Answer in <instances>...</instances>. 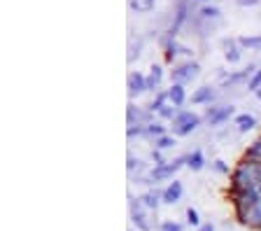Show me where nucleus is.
<instances>
[{"label":"nucleus","mask_w":261,"mask_h":231,"mask_svg":"<svg viewBox=\"0 0 261 231\" xmlns=\"http://www.w3.org/2000/svg\"><path fill=\"white\" fill-rule=\"evenodd\" d=\"M233 182H236V187H238V192L256 189L261 185V164H252V161L240 164L233 175Z\"/></svg>","instance_id":"nucleus-1"},{"label":"nucleus","mask_w":261,"mask_h":231,"mask_svg":"<svg viewBox=\"0 0 261 231\" xmlns=\"http://www.w3.org/2000/svg\"><path fill=\"white\" fill-rule=\"evenodd\" d=\"M196 126H198V117L191 115V112H179V115L175 117L173 131L177 133V136H187V133H191Z\"/></svg>","instance_id":"nucleus-2"},{"label":"nucleus","mask_w":261,"mask_h":231,"mask_svg":"<svg viewBox=\"0 0 261 231\" xmlns=\"http://www.w3.org/2000/svg\"><path fill=\"white\" fill-rule=\"evenodd\" d=\"M182 164H185V157H179V159L170 161V164H166V166H159V168H154V171L149 173V180L156 182V180H163V177H170L173 173L179 171V166Z\"/></svg>","instance_id":"nucleus-3"},{"label":"nucleus","mask_w":261,"mask_h":231,"mask_svg":"<svg viewBox=\"0 0 261 231\" xmlns=\"http://www.w3.org/2000/svg\"><path fill=\"white\" fill-rule=\"evenodd\" d=\"M196 75H198V63H185V66H179L177 70H173V77L177 84L189 82V80H194Z\"/></svg>","instance_id":"nucleus-4"},{"label":"nucleus","mask_w":261,"mask_h":231,"mask_svg":"<svg viewBox=\"0 0 261 231\" xmlns=\"http://www.w3.org/2000/svg\"><path fill=\"white\" fill-rule=\"evenodd\" d=\"M240 217H243V222H247V224H261V198L254 206H250L247 210H243Z\"/></svg>","instance_id":"nucleus-5"},{"label":"nucleus","mask_w":261,"mask_h":231,"mask_svg":"<svg viewBox=\"0 0 261 231\" xmlns=\"http://www.w3.org/2000/svg\"><path fill=\"white\" fill-rule=\"evenodd\" d=\"M231 115H233V108H231V105H224V108H217V110H212L210 115H207V121H210L212 126H217V124L226 121Z\"/></svg>","instance_id":"nucleus-6"},{"label":"nucleus","mask_w":261,"mask_h":231,"mask_svg":"<svg viewBox=\"0 0 261 231\" xmlns=\"http://www.w3.org/2000/svg\"><path fill=\"white\" fill-rule=\"evenodd\" d=\"M147 89V80L140 75V72H133V75H128V94L136 96V94H142Z\"/></svg>","instance_id":"nucleus-7"},{"label":"nucleus","mask_w":261,"mask_h":231,"mask_svg":"<svg viewBox=\"0 0 261 231\" xmlns=\"http://www.w3.org/2000/svg\"><path fill=\"white\" fill-rule=\"evenodd\" d=\"M130 215H133V222H136L140 229H145V231L149 229V224H147V220H145V213H142L138 201H130Z\"/></svg>","instance_id":"nucleus-8"},{"label":"nucleus","mask_w":261,"mask_h":231,"mask_svg":"<svg viewBox=\"0 0 261 231\" xmlns=\"http://www.w3.org/2000/svg\"><path fill=\"white\" fill-rule=\"evenodd\" d=\"M179 196H182V185L173 180V185L163 192V201H166V203H175V201H179Z\"/></svg>","instance_id":"nucleus-9"},{"label":"nucleus","mask_w":261,"mask_h":231,"mask_svg":"<svg viewBox=\"0 0 261 231\" xmlns=\"http://www.w3.org/2000/svg\"><path fill=\"white\" fill-rule=\"evenodd\" d=\"M168 98L173 100V105H182V103H185V89H182V84H173V87H170Z\"/></svg>","instance_id":"nucleus-10"},{"label":"nucleus","mask_w":261,"mask_h":231,"mask_svg":"<svg viewBox=\"0 0 261 231\" xmlns=\"http://www.w3.org/2000/svg\"><path fill=\"white\" fill-rule=\"evenodd\" d=\"M224 49H226V61L228 63H236V61L240 59V52H238V47H236L233 40H226V42H224Z\"/></svg>","instance_id":"nucleus-11"},{"label":"nucleus","mask_w":261,"mask_h":231,"mask_svg":"<svg viewBox=\"0 0 261 231\" xmlns=\"http://www.w3.org/2000/svg\"><path fill=\"white\" fill-rule=\"evenodd\" d=\"M154 3H156V0H130V10L149 12V10H154Z\"/></svg>","instance_id":"nucleus-12"},{"label":"nucleus","mask_w":261,"mask_h":231,"mask_svg":"<svg viewBox=\"0 0 261 231\" xmlns=\"http://www.w3.org/2000/svg\"><path fill=\"white\" fill-rule=\"evenodd\" d=\"M210 98H212V89L210 87H201L194 96H191V103H205V100H210Z\"/></svg>","instance_id":"nucleus-13"},{"label":"nucleus","mask_w":261,"mask_h":231,"mask_svg":"<svg viewBox=\"0 0 261 231\" xmlns=\"http://www.w3.org/2000/svg\"><path fill=\"white\" fill-rule=\"evenodd\" d=\"M236 124H238L240 131H250V129L254 126V117L252 115H240V117H236Z\"/></svg>","instance_id":"nucleus-14"},{"label":"nucleus","mask_w":261,"mask_h":231,"mask_svg":"<svg viewBox=\"0 0 261 231\" xmlns=\"http://www.w3.org/2000/svg\"><path fill=\"white\" fill-rule=\"evenodd\" d=\"M159 82H161V68L154 66L152 72H149V77H147V89H154Z\"/></svg>","instance_id":"nucleus-15"},{"label":"nucleus","mask_w":261,"mask_h":231,"mask_svg":"<svg viewBox=\"0 0 261 231\" xmlns=\"http://www.w3.org/2000/svg\"><path fill=\"white\" fill-rule=\"evenodd\" d=\"M142 203H145L147 208H156L159 206V194L156 192H147L145 196H142Z\"/></svg>","instance_id":"nucleus-16"},{"label":"nucleus","mask_w":261,"mask_h":231,"mask_svg":"<svg viewBox=\"0 0 261 231\" xmlns=\"http://www.w3.org/2000/svg\"><path fill=\"white\" fill-rule=\"evenodd\" d=\"M189 166L194 168V171H201V168H203V154L201 152L191 154V157H189Z\"/></svg>","instance_id":"nucleus-17"},{"label":"nucleus","mask_w":261,"mask_h":231,"mask_svg":"<svg viewBox=\"0 0 261 231\" xmlns=\"http://www.w3.org/2000/svg\"><path fill=\"white\" fill-rule=\"evenodd\" d=\"M240 44L243 47H261V35H256V38H240Z\"/></svg>","instance_id":"nucleus-18"},{"label":"nucleus","mask_w":261,"mask_h":231,"mask_svg":"<svg viewBox=\"0 0 261 231\" xmlns=\"http://www.w3.org/2000/svg\"><path fill=\"white\" fill-rule=\"evenodd\" d=\"M201 14H203L205 19H217V17H219V10H217V7H203Z\"/></svg>","instance_id":"nucleus-19"},{"label":"nucleus","mask_w":261,"mask_h":231,"mask_svg":"<svg viewBox=\"0 0 261 231\" xmlns=\"http://www.w3.org/2000/svg\"><path fill=\"white\" fill-rule=\"evenodd\" d=\"M173 145H175L173 138H159V140H156V147L159 149H168V147H173Z\"/></svg>","instance_id":"nucleus-20"},{"label":"nucleus","mask_w":261,"mask_h":231,"mask_svg":"<svg viewBox=\"0 0 261 231\" xmlns=\"http://www.w3.org/2000/svg\"><path fill=\"white\" fill-rule=\"evenodd\" d=\"M250 157H252V159H259L261 161V140H256V143L250 147Z\"/></svg>","instance_id":"nucleus-21"},{"label":"nucleus","mask_w":261,"mask_h":231,"mask_svg":"<svg viewBox=\"0 0 261 231\" xmlns=\"http://www.w3.org/2000/svg\"><path fill=\"white\" fill-rule=\"evenodd\" d=\"M247 87H250V89H256V91H259V89H261V70L256 72L254 77H252V80H250V84H247Z\"/></svg>","instance_id":"nucleus-22"},{"label":"nucleus","mask_w":261,"mask_h":231,"mask_svg":"<svg viewBox=\"0 0 261 231\" xmlns=\"http://www.w3.org/2000/svg\"><path fill=\"white\" fill-rule=\"evenodd\" d=\"M161 231H182V226L175 224V222H163V224H161Z\"/></svg>","instance_id":"nucleus-23"},{"label":"nucleus","mask_w":261,"mask_h":231,"mask_svg":"<svg viewBox=\"0 0 261 231\" xmlns=\"http://www.w3.org/2000/svg\"><path fill=\"white\" fill-rule=\"evenodd\" d=\"M187 220H189V224H198V213H196V210L194 208H189V210H187Z\"/></svg>","instance_id":"nucleus-24"},{"label":"nucleus","mask_w":261,"mask_h":231,"mask_svg":"<svg viewBox=\"0 0 261 231\" xmlns=\"http://www.w3.org/2000/svg\"><path fill=\"white\" fill-rule=\"evenodd\" d=\"M161 115H163V117H173L175 110H170V108H161Z\"/></svg>","instance_id":"nucleus-25"},{"label":"nucleus","mask_w":261,"mask_h":231,"mask_svg":"<svg viewBox=\"0 0 261 231\" xmlns=\"http://www.w3.org/2000/svg\"><path fill=\"white\" fill-rule=\"evenodd\" d=\"M259 0H238V5H256Z\"/></svg>","instance_id":"nucleus-26"},{"label":"nucleus","mask_w":261,"mask_h":231,"mask_svg":"<svg viewBox=\"0 0 261 231\" xmlns=\"http://www.w3.org/2000/svg\"><path fill=\"white\" fill-rule=\"evenodd\" d=\"M198 231H215V226H212V224H203Z\"/></svg>","instance_id":"nucleus-27"},{"label":"nucleus","mask_w":261,"mask_h":231,"mask_svg":"<svg viewBox=\"0 0 261 231\" xmlns=\"http://www.w3.org/2000/svg\"><path fill=\"white\" fill-rule=\"evenodd\" d=\"M149 133H156L159 136V133H161V126H149Z\"/></svg>","instance_id":"nucleus-28"},{"label":"nucleus","mask_w":261,"mask_h":231,"mask_svg":"<svg viewBox=\"0 0 261 231\" xmlns=\"http://www.w3.org/2000/svg\"><path fill=\"white\" fill-rule=\"evenodd\" d=\"M256 94H259V98H261V89H259V91H256Z\"/></svg>","instance_id":"nucleus-29"},{"label":"nucleus","mask_w":261,"mask_h":231,"mask_svg":"<svg viewBox=\"0 0 261 231\" xmlns=\"http://www.w3.org/2000/svg\"><path fill=\"white\" fill-rule=\"evenodd\" d=\"M256 189H259V192H261V185H259V187H256Z\"/></svg>","instance_id":"nucleus-30"}]
</instances>
